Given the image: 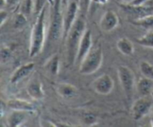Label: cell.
Here are the masks:
<instances>
[{
	"label": "cell",
	"instance_id": "1",
	"mask_svg": "<svg viewBox=\"0 0 153 127\" xmlns=\"http://www.w3.org/2000/svg\"><path fill=\"white\" fill-rule=\"evenodd\" d=\"M86 30V21L84 18V15H79L65 39L67 64L69 66H73L76 63L79 43Z\"/></svg>",
	"mask_w": 153,
	"mask_h": 127
},
{
	"label": "cell",
	"instance_id": "2",
	"mask_svg": "<svg viewBox=\"0 0 153 127\" xmlns=\"http://www.w3.org/2000/svg\"><path fill=\"white\" fill-rule=\"evenodd\" d=\"M46 6L37 15V19L31 30L29 46V55L31 58L37 56L41 52L44 45L45 39H46V25H45Z\"/></svg>",
	"mask_w": 153,
	"mask_h": 127
},
{
	"label": "cell",
	"instance_id": "3",
	"mask_svg": "<svg viewBox=\"0 0 153 127\" xmlns=\"http://www.w3.org/2000/svg\"><path fill=\"white\" fill-rule=\"evenodd\" d=\"M102 61L103 52L101 45H93L91 50L80 63L79 73L82 75L93 74L100 68Z\"/></svg>",
	"mask_w": 153,
	"mask_h": 127
},
{
	"label": "cell",
	"instance_id": "4",
	"mask_svg": "<svg viewBox=\"0 0 153 127\" xmlns=\"http://www.w3.org/2000/svg\"><path fill=\"white\" fill-rule=\"evenodd\" d=\"M117 75L120 83L128 100L132 97L135 85V76L132 70L128 67L120 65L117 68Z\"/></svg>",
	"mask_w": 153,
	"mask_h": 127
},
{
	"label": "cell",
	"instance_id": "5",
	"mask_svg": "<svg viewBox=\"0 0 153 127\" xmlns=\"http://www.w3.org/2000/svg\"><path fill=\"white\" fill-rule=\"evenodd\" d=\"M60 4H61V0H56L54 5L53 14L49 30V39L51 41H56L61 36L63 37V14Z\"/></svg>",
	"mask_w": 153,
	"mask_h": 127
},
{
	"label": "cell",
	"instance_id": "6",
	"mask_svg": "<svg viewBox=\"0 0 153 127\" xmlns=\"http://www.w3.org/2000/svg\"><path fill=\"white\" fill-rule=\"evenodd\" d=\"M65 11L63 14V39L65 40L79 13V2L76 0H70L66 4Z\"/></svg>",
	"mask_w": 153,
	"mask_h": 127
},
{
	"label": "cell",
	"instance_id": "7",
	"mask_svg": "<svg viewBox=\"0 0 153 127\" xmlns=\"http://www.w3.org/2000/svg\"><path fill=\"white\" fill-rule=\"evenodd\" d=\"M153 101L149 96L141 97L134 102L131 108V114L133 119L140 120L149 114L152 107Z\"/></svg>",
	"mask_w": 153,
	"mask_h": 127
},
{
	"label": "cell",
	"instance_id": "8",
	"mask_svg": "<svg viewBox=\"0 0 153 127\" xmlns=\"http://www.w3.org/2000/svg\"><path fill=\"white\" fill-rule=\"evenodd\" d=\"M114 87V82L108 74H102L95 79L92 83V88L96 93L100 95L111 94Z\"/></svg>",
	"mask_w": 153,
	"mask_h": 127
},
{
	"label": "cell",
	"instance_id": "9",
	"mask_svg": "<svg viewBox=\"0 0 153 127\" xmlns=\"http://www.w3.org/2000/svg\"><path fill=\"white\" fill-rule=\"evenodd\" d=\"M119 25V18L113 10H107L102 16L100 22L101 30L105 32H110Z\"/></svg>",
	"mask_w": 153,
	"mask_h": 127
},
{
	"label": "cell",
	"instance_id": "10",
	"mask_svg": "<svg viewBox=\"0 0 153 127\" xmlns=\"http://www.w3.org/2000/svg\"><path fill=\"white\" fill-rule=\"evenodd\" d=\"M93 45L94 44H93L92 40V33H91V30L87 28L82 40H81L80 43H79L77 57H76V62L80 64L84 58L86 56L87 54L91 50Z\"/></svg>",
	"mask_w": 153,
	"mask_h": 127
},
{
	"label": "cell",
	"instance_id": "11",
	"mask_svg": "<svg viewBox=\"0 0 153 127\" xmlns=\"http://www.w3.org/2000/svg\"><path fill=\"white\" fill-rule=\"evenodd\" d=\"M34 67H35V64L34 62H28L21 65L13 72L10 77V82L12 85L18 84L31 74V72L34 69Z\"/></svg>",
	"mask_w": 153,
	"mask_h": 127
},
{
	"label": "cell",
	"instance_id": "12",
	"mask_svg": "<svg viewBox=\"0 0 153 127\" xmlns=\"http://www.w3.org/2000/svg\"><path fill=\"white\" fill-rule=\"evenodd\" d=\"M27 94L32 100H41L44 98L45 93L41 82L37 79H34L28 83L26 88Z\"/></svg>",
	"mask_w": 153,
	"mask_h": 127
},
{
	"label": "cell",
	"instance_id": "13",
	"mask_svg": "<svg viewBox=\"0 0 153 127\" xmlns=\"http://www.w3.org/2000/svg\"><path fill=\"white\" fill-rule=\"evenodd\" d=\"M7 106L13 111L33 112L35 110L34 105L30 102L21 99H11L7 102Z\"/></svg>",
	"mask_w": 153,
	"mask_h": 127
},
{
	"label": "cell",
	"instance_id": "14",
	"mask_svg": "<svg viewBox=\"0 0 153 127\" xmlns=\"http://www.w3.org/2000/svg\"><path fill=\"white\" fill-rule=\"evenodd\" d=\"M56 91L58 95L64 99L73 98L76 96L78 90L76 87L71 84L66 83V82H61L59 83L56 87Z\"/></svg>",
	"mask_w": 153,
	"mask_h": 127
},
{
	"label": "cell",
	"instance_id": "15",
	"mask_svg": "<svg viewBox=\"0 0 153 127\" xmlns=\"http://www.w3.org/2000/svg\"><path fill=\"white\" fill-rule=\"evenodd\" d=\"M30 112L19 111H13L12 113L9 114L7 117V123L9 126L17 127L20 126L22 124L26 121L27 114Z\"/></svg>",
	"mask_w": 153,
	"mask_h": 127
},
{
	"label": "cell",
	"instance_id": "16",
	"mask_svg": "<svg viewBox=\"0 0 153 127\" xmlns=\"http://www.w3.org/2000/svg\"><path fill=\"white\" fill-rule=\"evenodd\" d=\"M137 90L141 97H148L153 94V80L143 76L137 82Z\"/></svg>",
	"mask_w": 153,
	"mask_h": 127
},
{
	"label": "cell",
	"instance_id": "17",
	"mask_svg": "<svg viewBox=\"0 0 153 127\" xmlns=\"http://www.w3.org/2000/svg\"><path fill=\"white\" fill-rule=\"evenodd\" d=\"M117 48L120 52L126 56L132 55L134 53V47L132 42L128 37H121L117 42Z\"/></svg>",
	"mask_w": 153,
	"mask_h": 127
},
{
	"label": "cell",
	"instance_id": "18",
	"mask_svg": "<svg viewBox=\"0 0 153 127\" xmlns=\"http://www.w3.org/2000/svg\"><path fill=\"white\" fill-rule=\"evenodd\" d=\"M45 70L52 76H57L59 73L60 58L58 54L52 55L45 64Z\"/></svg>",
	"mask_w": 153,
	"mask_h": 127
},
{
	"label": "cell",
	"instance_id": "19",
	"mask_svg": "<svg viewBox=\"0 0 153 127\" xmlns=\"http://www.w3.org/2000/svg\"><path fill=\"white\" fill-rule=\"evenodd\" d=\"M133 23L136 25L146 28V29L152 28H153V14L142 16V17L139 18L138 19L134 20Z\"/></svg>",
	"mask_w": 153,
	"mask_h": 127
},
{
	"label": "cell",
	"instance_id": "20",
	"mask_svg": "<svg viewBox=\"0 0 153 127\" xmlns=\"http://www.w3.org/2000/svg\"><path fill=\"white\" fill-rule=\"evenodd\" d=\"M140 70L144 77L153 80V65L146 61H142L140 63Z\"/></svg>",
	"mask_w": 153,
	"mask_h": 127
},
{
	"label": "cell",
	"instance_id": "21",
	"mask_svg": "<svg viewBox=\"0 0 153 127\" xmlns=\"http://www.w3.org/2000/svg\"><path fill=\"white\" fill-rule=\"evenodd\" d=\"M137 42L140 46L147 48H153V31L147 33L145 35L137 39Z\"/></svg>",
	"mask_w": 153,
	"mask_h": 127
},
{
	"label": "cell",
	"instance_id": "22",
	"mask_svg": "<svg viewBox=\"0 0 153 127\" xmlns=\"http://www.w3.org/2000/svg\"><path fill=\"white\" fill-rule=\"evenodd\" d=\"M33 7L34 3L32 0H22L20 5V12L27 16L31 13Z\"/></svg>",
	"mask_w": 153,
	"mask_h": 127
},
{
	"label": "cell",
	"instance_id": "23",
	"mask_svg": "<svg viewBox=\"0 0 153 127\" xmlns=\"http://www.w3.org/2000/svg\"><path fill=\"white\" fill-rule=\"evenodd\" d=\"M27 22V16L25 15H24L23 13H22L21 12H19V13H17L14 19V27L16 28H21L23 26H25V25Z\"/></svg>",
	"mask_w": 153,
	"mask_h": 127
},
{
	"label": "cell",
	"instance_id": "24",
	"mask_svg": "<svg viewBox=\"0 0 153 127\" xmlns=\"http://www.w3.org/2000/svg\"><path fill=\"white\" fill-rule=\"evenodd\" d=\"M10 55H11V52H10V49L6 46H2L1 48V52H0L1 64L6 63L8 60H10Z\"/></svg>",
	"mask_w": 153,
	"mask_h": 127
},
{
	"label": "cell",
	"instance_id": "25",
	"mask_svg": "<svg viewBox=\"0 0 153 127\" xmlns=\"http://www.w3.org/2000/svg\"><path fill=\"white\" fill-rule=\"evenodd\" d=\"M45 6H46V0H36L35 6H34L35 13L37 12V14L38 15Z\"/></svg>",
	"mask_w": 153,
	"mask_h": 127
},
{
	"label": "cell",
	"instance_id": "26",
	"mask_svg": "<svg viewBox=\"0 0 153 127\" xmlns=\"http://www.w3.org/2000/svg\"><path fill=\"white\" fill-rule=\"evenodd\" d=\"M85 120L88 124H93V123H96L97 118H96L94 115L88 114L85 117Z\"/></svg>",
	"mask_w": 153,
	"mask_h": 127
},
{
	"label": "cell",
	"instance_id": "27",
	"mask_svg": "<svg viewBox=\"0 0 153 127\" xmlns=\"http://www.w3.org/2000/svg\"><path fill=\"white\" fill-rule=\"evenodd\" d=\"M108 0H92V1L99 4H105L108 2Z\"/></svg>",
	"mask_w": 153,
	"mask_h": 127
},
{
	"label": "cell",
	"instance_id": "28",
	"mask_svg": "<svg viewBox=\"0 0 153 127\" xmlns=\"http://www.w3.org/2000/svg\"><path fill=\"white\" fill-rule=\"evenodd\" d=\"M70 1V0H61V4L64 5V4H67V2Z\"/></svg>",
	"mask_w": 153,
	"mask_h": 127
},
{
	"label": "cell",
	"instance_id": "29",
	"mask_svg": "<svg viewBox=\"0 0 153 127\" xmlns=\"http://www.w3.org/2000/svg\"><path fill=\"white\" fill-rule=\"evenodd\" d=\"M123 1H128V3H130L131 1H132L133 0H123Z\"/></svg>",
	"mask_w": 153,
	"mask_h": 127
},
{
	"label": "cell",
	"instance_id": "30",
	"mask_svg": "<svg viewBox=\"0 0 153 127\" xmlns=\"http://www.w3.org/2000/svg\"><path fill=\"white\" fill-rule=\"evenodd\" d=\"M151 124H152V126H153V120H152V122H151Z\"/></svg>",
	"mask_w": 153,
	"mask_h": 127
}]
</instances>
